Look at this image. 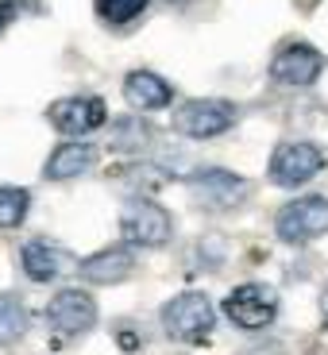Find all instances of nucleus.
Listing matches in <instances>:
<instances>
[{"mask_svg": "<svg viewBox=\"0 0 328 355\" xmlns=\"http://www.w3.org/2000/svg\"><path fill=\"white\" fill-rule=\"evenodd\" d=\"M213 320H216L213 302L205 293H193V290L178 293V297H170L162 305V329L178 344H197V340H205L213 332Z\"/></svg>", "mask_w": 328, "mask_h": 355, "instance_id": "nucleus-1", "label": "nucleus"}, {"mask_svg": "<svg viewBox=\"0 0 328 355\" xmlns=\"http://www.w3.org/2000/svg\"><path fill=\"white\" fill-rule=\"evenodd\" d=\"M275 232H278V240L293 243V248L325 236L328 232V197H293V201H286L275 216Z\"/></svg>", "mask_w": 328, "mask_h": 355, "instance_id": "nucleus-2", "label": "nucleus"}, {"mask_svg": "<svg viewBox=\"0 0 328 355\" xmlns=\"http://www.w3.org/2000/svg\"><path fill=\"white\" fill-rule=\"evenodd\" d=\"M236 120H240V108L232 105V101H221V97L186 101V105L174 112V128L186 135V139H216V135H224Z\"/></svg>", "mask_w": 328, "mask_h": 355, "instance_id": "nucleus-3", "label": "nucleus"}, {"mask_svg": "<svg viewBox=\"0 0 328 355\" xmlns=\"http://www.w3.org/2000/svg\"><path fill=\"white\" fill-rule=\"evenodd\" d=\"M224 313H228L232 324H240L248 332L266 329L278 313V293L263 282H243L224 297Z\"/></svg>", "mask_w": 328, "mask_h": 355, "instance_id": "nucleus-4", "label": "nucleus"}, {"mask_svg": "<svg viewBox=\"0 0 328 355\" xmlns=\"http://www.w3.org/2000/svg\"><path fill=\"white\" fill-rule=\"evenodd\" d=\"M120 232H124V243L128 248H162L170 243V213L155 201H132L120 216Z\"/></svg>", "mask_w": 328, "mask_h": 355, "instance_id": "nucleus-5", "label": "nucleus"}, {"mask_svg": "<svg viewBox=\"0 0 328 355\" xmlns=\"http://www.w3.org/2000/svg\"><path fill=\"white\" fill-rule=\"evenodd\" d=\"M320 166H325V155H320L317 143L293 139V143H282L275 151V159H270V182L286 189L305 186L309 178L320 174Z\"/></svg>", "mask_w": 328, "mask_h": 355, "instance_id": "nucleus-6", "label": "nucleus"}, {"mask_svg": "<svg viewBox=\"0 0 328 355\" xmlns=\"http://www.w3.org/2000/svg\"><path fill=\"white\" fill-rule=\"evenodd\" d=\"M328 58L309 43H286L282 51L270 58V78L278 85H290V89H305L325 73Z\"/></svg>", "mask_w": 328, "mask_h": 355, "instance_id": "nucleus-7", "label": "nucleus"}, {"mask_svg": "<svg viewBox=\"0 0 328 355\" xmlns=\"http://www.w3.org/2000/svg\"><path fill=\"white\" fill-rule=\"evenodd\" d=\"M46 324L58 336H85L97 324V302L85 290H58L46 305Z\"/></svg>", "mask_w": 328, "mask_h": 355, "instance_id": "nucleus-8", "label": "nucleus"}, {"mask_svg": "<svg viewBox=\"0 0 328 355\" xmlns=\"http://www.w3.org/2000/svg\"><path fill=\"white\" fill-rule=\"evenodd\" d=\"M105 101L101 97H62V101H54L51 108H46V120L54 124V132H62V135H93L101 124H105Z\"/></svg>", "mask_w": 328, "mask_h": 355, "instance_id": "nucleus-9", "label": "nucleus"}, {"mask_svg": "<svg viewBox=\"0 0 328 355\" xmlns=\"http://www.w3.org/2000/svg\"><path fill=\"white\" fill-rule=\"evenodd\" d=\"M193 193L209 209H236V205L248 201V182L240 174H232V170L209 166L201 174H193Z\"/></svg>", "mask_w": 328, "mask_h": 355, "instance_id": "nucleus-10", "label": "nucleus"}, {"mask_svg": "<svg viewBox=\"0 0 328 355\" xmlns=\"http://www.w3.org/2000/svg\"><path fill=\"white\" fill-rule=\"evenodd\" d=\"M135 270V255L128 243H116V248H105L97 255H89L78 263V275L85 282H97V286H116V282H128Z\"/></svg>", "mask_w": 328, "mask_h": 355, "instance_id": "nucleus-11", "label": "nucleus"}, {"mask_svg": "<svg viewBox=\"0 0 328 355\" xmlns=\"http://www.w3.org/2000/svg\"><path fill=\"white\" fill-rule=\"evenodd\" d=\"M124 97L139 112H155V108H166L174 101V89H170L166 78H159L151 70H132L124 78Z\"/></svg>", "mask_w": 328, "mask_h": 355, "instance_id": "nucleus-12", "label": "nucleus"}, {"mask_svg": "<svg viewBox=\"0 0 328 355\" xmlns=\"http://www.w3.org/2000/svg\"><path fill=\"white\" fill-rule=\"evenodd\" d=\"M93 162H97V147H89V143H62L58 151L46 159L43 166V178H51V182H70V178L85 174V170H93Z\"/></svg>", "mask_w": 328, "mask_h": 355, "instance_id": "nucleus-13", "label": "nucleus"}, {"mask_svg": "<svg viewBox=\"0 0 328 355\" xmlns=\"http://www.w3.org/2000/svg\"><path fill=\"white\" fill-rule=\"evenodd\" d=\"M19 263H24V275L31 282H54L66 270V255L46 240H27L19 248Z\"/></svg>", "mask_w": 328, "mask_h": 355, "instance_id": "nucleus-14", "label": "nucleus"}, {"mask_svg": "<svg viewBox=\"0 0 328 355\" xmlns=\"http://www.w3.org/2000/svg\"><path fill=\"white\" fill-rule=\"evenodd\" d=\"M151 143V124L147 120H139V116H120L112 128V139H108V147L120 155H139L143 147Z\"/></svg>", "mask_w": 328, "mask_h": 355, "instance_id": "nucleus-15", "label": "nucleus"}, {"mask_svg": "<svg viewBox=\"0 0 328 355\" xmlns=\"http://www.w3.org/2000/svg\"><path fill=\"white\" fill-rule=\"evenodd\" d=\"M27 332V313L24 302L12 297V293H0V344H12Z\"/></svg>", "mask_w": 328, "mask_h": 355, "instance_id": "nucleus-16", "label": "nucleus"}, {"mask_svg": "<svg viewBox=\"0 0 328 355\" xmlns=\"http://www.w3.org/2000/svg\"><path fill=\"white\" fill-rule=\"evenodd\" d=\"M27 209H31V193L19 186H0V228H16L24 224Z\"/></svg>", "mask_w": 328, "mask_h": 355, "instance_id": "nucleus-17", "label": "nucleus"}, {"mask_svg": "<svg viewBox=\"0 0 328 355\" xmlns=\"http://www.w3.org/2000/svg\"><path fill=\"white\" fill-rule=\"evenodd\" d=\"M147 4H151V0H97V12H101V19L120 27V24H132Z\"/></svg>", "mask_w": 328, "mask_h": 355, "instance_id": "nucleus-18", "label": "nucleus"}, {"mask_svg": "<svg viewBox=\"0 0 328 355\" xmlns=\"http://www.w3.org/2000/svg\"><path fill=\"white\" fill-rule=\"evenodd\" d=\"M12 19H16V0H0V35L8 31Z\"/></svg>", "mask_w": 328, "mask_h": 355, "instance_id": "nucleus-19", "label": "nucleus"}, {"mask_svg": "<svg viewBox=\"0 0 328 355\" xmlns=\"http://www.w3.org/2000/svg\"><path fill=\"white\" fill-rule=\"evenodd\" d=\"M320 313H325V317H328V290L320 293Z\"/></svg>", "mask_w": 328, "mask_h": 355, "instance_id": "nucleus-20", "label": "nucleus"}]
</instances>
